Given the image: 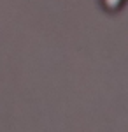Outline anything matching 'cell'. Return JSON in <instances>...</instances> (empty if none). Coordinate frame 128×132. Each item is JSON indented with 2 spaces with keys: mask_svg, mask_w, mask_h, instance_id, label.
Listing matches in <instances>:
<instances>
[]
</instances>
